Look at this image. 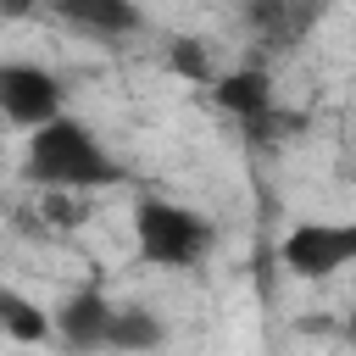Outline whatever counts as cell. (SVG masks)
I'll return each instance as SVG.
<instances>
[{"label":"cell","instance_id":"cell-4","mask_svg":"<svg viewBox=\"0 0 356 356\" xmlns=\"http://www.w3.org/2000/svg\"><path fill=\"white\" fill-rule=\"evenodd\" d=\"M278 261L300 278V284H323L345 267H356V222H334V217H317V222H295L278 245Z\"/></svg>","mask_w":356,"mask_h":356},{"label":"cell","instance_id":"cell-11","mask_svg":"<svg viewBox=\"0 0 356 356\" xmlns=\"http://www.w3.org/2000/svg\"><path fill=\"white\" fill-rule=\"evenodd\" d=\"M167 67L178 72V78H195V83H217V72H211V50H206V39H172L167 44Z\"/></svg>","mask_w":356,"mask_h":356},{"label":"cell","instance_id":"cell-7","mask_svg":"<svg viewBox=\"0 0 356 356\" xmlns=\"http://www.w3.org/2000/svg\"><path fill=\"white\" fill-rule=\"evenodd\" d=\"M56 17L95 39H128L145 28V11L134 0H56Z\"/></svg>","mask_w":356,"mask_h":356},{"label":"cell","instance_id":"cell-8","mask_svg":"<svg viewBox=\"0 0 356 356\" xmlns=\"http://www.w3.org/2000/svg\"><path fill=\"white\" fill-rule=\"evenodd\" d=\"M161 345H167V323H161V312L145 306V300H117L106 350H111V356H150V350H161Z\"/></svg>","mask_w":356,"mask_h":356},{"label":"cell","instance_id":"cell-9","mask_svg":"<svg viewBox=\"0 0 356 356\" xmlns=\"http://www.w3.org/2000/svg\"><path fill=\"white\" fill-rule=\"evenodd\" d=\"M0 334L11 345H50L56 339V323H50V312L33 295H22L17 284L0 278Z\"/></svg>","mask_w":356,"mask_h":356},{"label":"cell","instance_id":"cell-10","mask_svg":"<svg viewBox=\"0 0 356 356\" xmlns=\"http://www.w3.org/2000/svg\"><path fill=\"white\" fill-rule=\"evenodd\" d=\"M245 22H250L256 33H267L278 50H289V44L300 39V28L317 22V11H306V6H284V0H256V6H245Z\"/></svg>","mask_w":356,"mask_h":356},{"label":"cell","instance_id":"cell-1","mask_svg":"<svg viewBox=\"0 0 356 356\" xmlns=\"http://www.w3.org/2000/svg\"><path fill=\"white\" fill-rule=\"evenodd\" d=\"M22 178L44 195H89L122 184V161L106 150V139L83 117H56L50 128L28 134L22 145Z\"/></svg>","mask_w":356,"mask_h":356},{"label":"cell","instance_id":"cell-6","mask_svg":"<svg viewBox=\"0 0 356 356\" xmlns=\"http://www.w3.org/2000/svg\"><path fill=\"white\" fill-rule=\"evenodd\" d=\"M211 100H217V111H228L245 134H256V128L278 111V89H273V72H267V67H234V72H217Z\"/></svg>","mask_w":356,"mask_h":356},{"label":"cell","instance_id":"cell-2","mask_svg":"<svg viewBox=\"0 0 356 356\" xmlns=\"http://www.w3.org/2000/svg\"><path fill=\"white\" fill-rule=\"evenodd\" d=\"M211 245H217V228L206 211H195L184 200H161V195H145L134 206V256L145 267L189 273L211 256Z\"/></svg>","mask_w":356,"mask_h":356},{"label":"cell","instance_id":"cell-3","mask_svg":"<svg viewBox=\"0 0 356 356\" xmlns=\"http://www.w3.org/2000/svg\"><path fill=\"white\" fill-rule=\"evenodd\" d=\"M0 117L11 128H50L56 117H67V83L61 72H50L44 61H0Z\"/></svg>","mask_w":356,"mask_h":356},{"label":"cell","instance_id":"cell-5","mask_svg":"<svg viewBox=\"0 0 356 356\" xmlns=\"http://www.w3.org/2000/svg\"><path fill=\"white\" fill-rule=\"evenodd\" d=\"M111 312H117V300H106L95 284H78L72 295H61V306L50 312V323H56V339L72 356H95V350H106Z\"/></svg>","mask_w":356,"mask_h":356}]
</instances>
